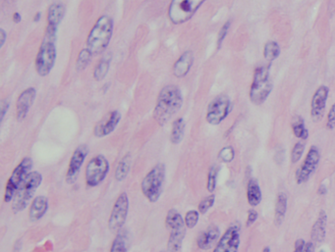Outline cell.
Returning a JSON list of instances; mask_svg holds the SVG:
<instances>
[{"instance_id": "ab89813d", "label": "cell", "mask_w": 335, "mask_h": 252, "mask_svg": "<svg viewBox=\"0 0 335 252\" xmlns=\"http://www.w3.org/2000/svg\"><path fill=\"white\" fill-rule=\"evenodd\" d=\"M325 127L329 131H332V130H334L335 129V102L332 104V106L330 107V109H329V111L327 113Z\"/></svg>"}, {"instance_id": "603a6c76", "label": "cell", "mask_w": 335, "mask_h": 252, "mask_svg": "<svg viewBox=\"0 0 335 252\" xmlns=\"http://www.w3.org/2000/svg\"><path fill=\"white\" fill-rule=\"evenodd\" d=\"M66 13L65 5L59 2L52 3L47 10V25L58 27Z\"/></svg>"}, {"instance_id": "d590c367", "label": "cell", "mask_w": 335, "mask_h": 252, "mask_svg": "<svg viewBox=\"0 0 335 252\" xmlns=\"http://www.w3.org/2000/svg\"><path fill=\"white\" fill-rule=\"evenodd\" d=\"M199 219H200V212L198 210H190V211H188L185 215V218H184L186 228L187 229H194L199 222Z\"/></svg>"}, {"instance_id": "f6af8a7d", "label": "cell", "mask_w": 335, "mask_h": 252, "mask_svg": "<svg viewBox=\"0 0 335 252\" xmlns=\"http://www.w3.org/2000/svg\"><path fill=\"white\" fill-rule=\"evenodd\" d=\"M0 39H1V41H0V46L2 47L4 45V44H5V41H6V32H5V30H3V29L0 30Z\"/></svg>"}, {"instance_id": "e575fe53", "label": "cell", "mask_w": 335, "mask_h": 252, "mask_svg": "<svg viewBox=\"0 0 335 252\" xmlns=\"http://www.w3.org/2000/svg\"><path fill=\"white\" fill-rule=\"evenodd\" d=\"M305 151V143L303 141H298L295 143L291 150V163H298Z\"/></svg>"}, {"instance_id": "d6a6232c", "label": "cell", "mask_w": 335, "mask_h": 252, "mask_svg": "<svg viewBox=\"0 0 335 252\" xmlns=\"http://www.w3.org/2000/svg\"><path fill=\"white\" fill-rule=\"evenodd\" d=\"M94 56V54L92 53V51L88 48H84L80 51L78 58H77V62H76V68L78 71H82L84 70L87 65L89 64L92 57Z\"/></svg>"}, {"instance_id": "60d3db41", "label": "cell", "mask_w": 335, "mask_h": 252, "mask_svg": "<svg viewBox=\"0 0 335 252\" xmlns=\"http://www.w3.org/2000/svg\"><path fill=\"white\" fill-rule=\"evenodd\" d=\"M259 218V213L255 209H250L248 211V216H247V221H246V226L251 227L254 223L256 222Z\"/></svg>"}, {"instance_id": "ffe728a7", "label": "cell", "mask_w": 335, "mask_h": 252, "mask_svg": "<svg viewBox=\"0 0 335 252\" xmlns=\"http://www.w3.org/2000/svg\"><path fill=\"white\" fill-rule=\"evenodd\" d=\"M194 63V53L191 50H186L177 59L173 65V75L176 78H184L189 73Z\"/></svg>"}, {"instance_id": "f546056e", "label": "cell", "mask_w": 335, "mask_h": 252, "mask_svg": "<svg viewBox=\"0 0 335 252\" xmlns=\"http://www.w3.org/2000/svg\"><path fill=\"white\" fill-rule=\"evenodd\" d=\"M131 168V157L129 154L125 155L118 163L115 170V178L118 182H122L127 178Z\"/></svg>"}, {"instance_id": "c3c4849f", "label": "cell", "mask_w": 335, "mask_h": 252, "mask_svg": "<svg viewBox=\"0 0 335 252\" xmlns=\"http://www.w3.org/2000/svg\"><path fill=\"white\" fill-rule=\"evenodd\" d=\"M41 17H42V14H41V12H38V13H36V15H35V18H34V21L37 23V22H39L40 20H41Z\"/></svg>"}, {"instance_id": "4fadbf2b", "label": "cell", "mask_w": 335, "mask_h": 252, "mask_svg": "<svg viewBox=\"0 0 335 252\" xmlns=\"http://www.w3.org/2000/svg\"><path fill=\"white\" fill-rule=\"evenodd\" d=\"M240 231L241 226L238 223L232 224L220 237L212 252H239Z\"/></svg>"}, {"instance_id": "74e56055", "label": "cell", "mask_w": 335, "mask_h": 252, "mask_svg": "<svg viewBox=\"0 0 335 252\" xmlns=\"http://www.w3.org/2000/svg\"><path fill=\"white\" fill-rule=\"evenodd\" d=\"M219 158L220 161L224 163H230L232 162L235 158V151L232 147H226L223 148L219 151Z\"/></svg>"}, {"instance_id": "277c9868", "label": "cell", "mask_w": 335, "mask_h": 252, "mask_svg": "<svg viewBox=\"0 0 335 252\" xmlns=\"http://www.w3.org/2000/svg\"><path fill=\"white\" fill-rule=\"evenodd\" d=\"M270 66L262 65L255 69L253 82L249 91V98L255 105H262L272 91Z\"/></svg>"}, {"instance_id": "cb8c5ba5", "label": "cell", "mask_w": 335, "mask_h": 252, "mask_svg": "<svg viewBox=\"0 0 335 252\" xmlns=\"http://www.w3.org/2000/svg\"><path fill=\"white\" fill-rule=\"evenodd\" d=\"M185 234H186V228L170 231V236L167 242L168 252H181Z\"/></svg>"}, {"instance_id": "d4e9b609", "label": "cell", "mask_w": 335, "mask_h": 252, "mask_svg": "<svg viewBox=\"0 0 335 252\" xmlns=\"http://www.w3.org/2000/svg\"><path fill=\"white\" fill-rule=\"evenodd\" d=\"M129 242H130V237H129V233L127 230L121 229L118 231L116 237L114 238L111 247H110V252H127L128 247H129Z\"/></svg>"}, {"instance_id": "9a60e30c", "label": "cell", "mask_w": 335, "mask_h": 252, "mask_svg": "<svg viewBox=\"0 0 335 252\" xmlns=\"http://www.w3.org/2000/svg\"><path fill=\"white\" fill-rule=\"evenodd\" d=\"M88 149L87 146L81 145L74 150L73 154L70 158L68 169L66 172V182L68 184H73L77 178V175L80 172L85 159L87 156Z\"/></svg>"}, {"instance_id": "5bb4252c", "label": "cell", "mask_w": 335, "mask_h": 252, "mask_svg": "<svg viewBox=\"0 0 335 252\" xmlns=\"http://www.w3.org/2000/svg\"><path fill=\"white\" fill-rule=\"evenodd\" d=\"M328 95L329 89L326 86H321L315 91L311 101V117L315 123H320L324 117Z\"/></svg>"}, {"instance_id": "836d02e7", "label": "cell", "mask_w": 335, "mask_h": 252, "mask_svg": "<svg viewBox=\"0 0 335 252\" xmlns=\"http://www.w3.org/2000/svg\"><path fill=\"white\" fill-rule=\"evenodd\" d=\"M218 174H219L218 166L216 165L211 166L207 173V181H206V190L208 193H212L217 189Z\"/></svg>"}, {"instance_id": "4316f807", "label": "cell", "mask_w": 335, "mask_h": 252, "mask_svg": "<svg viewBox=\"0 0 335 252\" xmlns=\"http://www.w3.org/2000/svg\"><path fill=\"white\" fill-rule=\"evenodd\" d=\"M165 226L169 231L186 228L184 219L182 218L180 213L175 209H170L167 212V215L165 218Z\"/></svg>"}, {"instance_id": "8992f818", "label": "cell", "mask_w": 335, "mask_h": 252, "mask_svg": "<svg viewBox=\"0 0 335 252\" xmlns=\"http://www.w3.org/2000/svg\"><path fill=\"white\" fill-rule=\"evenodd\" d=\"M42 182L43 176L41 173L37 171L29 173L15 193L12 200V210L14 213H18L27 207L36 191L42 185Z\"/></svg>"}, {"instance_id": "f35d334b", "label": "cell", "mask_w": 335, "mask_h": 252, "mask_svg": "<svg viewBox=\"0 0 335 252\" xmlns=\"http://www.w3.org/2000/svg\"><path fill=\"white\" fill-rule=\"evenodd\" d=\"M231 27V21H227L222 27L221 29L219 30V35H218V48H220L221 45L223 44L228 31H229V29Z\"/></svg>"}, {"instance_id": "7dc6e473", "label": "cell", "mask_w": 335, "mask_h": 252, "mask_svg": "<svg viewBox=\"0 0 335 252\" xmlns=\"http://www.w3.org/2000/svg\"><path fill=\"white\" fill-rule=\"evenodd\" d=\"M21 21H22V17L20 15V13H18V12L14 13V14H13V22L18 24V23H20Z\"/></svg>"}, {"instance_id": "f1b7e54d", "label": "cell", "mask_w": 335, "mask_h": 252, "mask_svg": "<svg viewBox=\"0 0 335 252\" xmlns=\"http://www.w3.org/2000/svg\"><path fill=\"white\" fill-rule=\"evenodd\" d=\"M185 121L183 118L176 119L173 122L170 133V141L173 145H179L183 140L185 134Z\"/></svg>"}, {"instance_id": "ac0fdd59", "label": "cell", "mask_w": 335, "mask_h": 252, "mask_svg": "<svg viewBox=\"0 0 335 252\" xmlns=\"http://www.w3.org/2000/svg\"><path fill=\"white\" fill-rule=\"evenodd\" d=\"M219 238L220 231L219 227L216 225H210L198 237L197 245L202 250H208L217 245Z\"/></svg>"}, {"instance_id": "30bf717a", "label": "cell", "mask_w": 335, "mask_h": 252, "mask_svg": "<svg viewBox=\"0 0 335 252\" xmlns=\"http://www.w3.org/2000/svg\"><path fill=\"white\" fill-rule=\"evenodd\" d=\"M232 110L230 98L225 94H220L214 98L207 106L205 120L212 126H218L223 122Z\"/></svg>"}, {"instance_id": "83f0119b", "label": "cell", "mask_w": 335, "mask_h": 252, "mask_svg": "<svg viewBox=\"0 0 335 252\" xmlns=\"http://www.w3.org/2000/svg\"><path fill=\"white\" fill-rule=\"evenodd\" d=\"M291 128L293 134L301 139V140H306L309 137V131L306 128L305 121L299 115H295L291 122Z\"/></svg>"}, {"instance_id": "e0dca14e", "label": "cell", "mask_w": 335, "mask_h": 252, "mask_svg": "<svg viewBox=\"0 0 335 252\" xmlns=\"http://www.w3.org/2000/svg\"><path fill=\"white\" fill-rule=\"evenodd\" d=\"M37 96V90L34 88H29L21 92L16 103V118L18 121H23L27 117L31 106Z\"/></svg>"}, {"instance_id": "4dcf8cb0", "label": "cell", "mask_w": 335, "mask_h": 252, "mask_svg": "<svg viewBox=\"0 0 335 252\" xmlns=\"http://www.w3.org/2000/svg\"><path fill=\"white\" fill-rule=\"evenodd\" d=\"M280 54V46L277 42H267L263 47V57L267 62L271 63L277 59Z\"/></svg>"}, {"instance_id": "ee69618b", "label": "cell", "mask_w": 335, "mask_h": 252, "mask_svg": "<svg viewBox=\"0 0 335 252\" xmlns=\"http://www.w3.org/2000/svg\"><path fill=\"white\" fill-rule=\"evenodd\" d=\"M303 252H315L314 241H308V242H306V245H305V248H304Z\"/></svg>"}, {"instance_id": "681fc988", "label": "cell", "mask_w": 335, "mask_h": 252, "mask_svg": "<svg viewBox=\"0 0 335 252\" xmlns=\"http://www.w3.org/2000/svg\"><path fill=\"white\" fill-rule=\"evenodd\" d=\"M262 252H270V248L268 246H265V247H263Z\"/></svg>"}, {"instance_id": "7c38bea8", "label": "cell", "mask_w": 335, "mask_h": 252, "mask_svg": "<svg viewBox=\"0 0 335 252\" xmlns=\"http://www.w3.org/2000/svg\"><path fill=\"white\" fill-rule=\"evenodd\" d=\"M128 211H129V198L127 193H122L117 197L111 210L108 219L109 230L117 231V232L121 230L126 222Z\"/></svg>"}, {"instance_id": "7402d4cb", "label": "cell", "mask_w": 335, "mask_h": 252, "mask_svg": "<svg viewBox=\"0 0 335 252\" xmlns=\"http://www.w3.org/2000/svg\"><path fill=\"white\" fill-rule=\"evenodd\" d=\"M247 201L251 207H257L262 202V194L260 185L256 178H250L247 184Z\"/></svg>"}, {"instance_id": "1f68e13d", "label": "cell", "mask_w": 335, "mask_h": 252, "mask_svg": "<svg viewBox=\"0 0 335 252\" xmlns=\"http://www.w3.org/2000/svg\"><path fill=\"white\" fill-rule=\"evenodd\" d=\"M109 68H110V59L108 57H103L99 62V64L97 65V67L94 71L95 80L98 82L102 81L106 77V75L108 74Z\"/></svg>"}, {"instance_id": "2e32d148", "label": "cell", "mask_w": 335, "mask_h": 252, "mask_svg": "<svg viewBox=\"0 0 335 252\" xmlns=\"http://www.w3.org/2000/svg\"><path fill=\"white\" fill-rule=\"evenodd\" d=\"M120 120L121 114L119 111L113 110L107 113L95 127L94 134L97 137H104L111 134L118 126Z\"/></svg>"}, {"instance_id": "484cf974", "label": "cell", "mask_w": 335, "mask_h": 252, "mask_svg": "<svg viewBox=\"0 0 335 252\" xmlns=\"http://www.w3.org/2000/svg\"><path fill=\"white\" fill-rule=\"evenodd\" d=\"M287 199L286 193H279L277 194L275 210V223L277 226H280L285 218L287 211Z\"/></svg>"}, {"instance_id": "7bdbcfd3", "label": "cell", "mask_w": 335, "mask_h": 252, "mask_svg": "<svg viewBox=\"0 0 335 252\" xmlns=\"http://www.w3.org/2000/svg\"><path fill=\"white\" fill-rule=\"evenodd\" d=\"M305 245H306V241L303 238L297 239L294 244V251L293 252H303Z\"/></svg>"}, {"instance_id": "7a4b0ae2", "label": "cell", "mask_w": 335, "mask_h": 252, "mask_svg": "<svg viewBox=\"0 0 335 252\" xmlns=\"http://www.w3.org/2000/svg\"><path fill=\"white\" fill-rule=\"evenodd\" d=\"M58 27L46 25L44 40L36 57V70L41 77H45L52 70L56 60V38Z\"/></svg>"}, {"instance_id": "5b68a950", "label": "cell", "mask_w": 335, "mask_h": 252, "mask_svg": "<svg viewBox=\"0 0 335 252\" xmlns=\"http://www.w3.org/2000/svg\"><path fill=\"white\" fill-rule=\"evenodd\" d=\"M164 181L165 166L163 164L156 165L143 178L141 191L149 202H157L161 198Z\"/></svg>"}, {"instance_id": "8d00e7d4", "label": "cell", "mask_w": 335, "mask_h": 252, "mask_svg": "<svg viewBox=\"0 0 335 252\" xmlns=\"http://www.w3.org/2000/svg\"><path fill=\"white\" fill-rule=\"evenodd\" d=\"M215 201H216V195L214 193H211L210 195L202 199L198 205V211L200 212V214H202V215L205 214L210 208L214 206Z\"/></svg>"}, {"instance_id": "52a82bcc", "label": "cell", "mask_w": 335, "mask_h": 252, "mask_svg": "<svg viewBox=\"0 0 335 252\" xmlns=\"http://www.w3.org/2000/svg\"><path fill=\"white\" fill-rule=\"evenodd\" d=\"M205 0H171L168 7V18L175 25L189 21Z\"/></svg>"}, {"instance_id": "9c48e42d", "label": "cell", "mask_w": 335, "mask_h": 252, "mask_svg": "<svg viewBox=\"0 0 335 252\" xmlns=\"http://www.w3.org/2000/svg\"><path fill=\"white\" fill-rule=\"evenodd\" d=\"M33 167V161L29 157L23 158L21 162L16 166L11 176L8 178L4 192V202H10L13 200L15 193L20 185L24 182L29 174V170Z\"/></svg>"}, {"instance_id": "6da1fadb", "label": "cell", "mask_w": 335, "mask_h": 252, "mask_svg": "<svg viewBox=\"0 0 335 252\" xmlns=\"http://www.w3.org/2000/svg\"><path fill=\"white\" fill-rule=\"evenodd\" d=\"M183 96L176 86L168 85L161 89L154 110V118L160 126L167 124L180 110Z\"/></svg>"}, {"instance_id": "d6986e66", "label": "cell", "mask_w": 335, "mask_h": 252, "mask_svg": "<svg viewBox=\"0 0 335 252\" xmlns=\"http://www.w3.org/2000/svg\"><path fill=\"white\" fill-rule=\"evenodd\" d=\"M326 224H327V214L324 210H321L318 214L317 220L314 223L311 231L312 240L318 243H321L326 236Z\"/></svg>"}, {"instance_id": "8fae6325", "label": "cell", "mask_w": 335, "mask_h": 252, "mask_svg": "<svg viewBox=\"0 0 335 252\" xmlns=\"http://www.w3.org/2000/svg\"><path fill=\"white\" fill-rule=\"evenodd\" d=\"M321 161V152L316 146L311 147L307 152L304 162L296 172V182L298 185L307 183L313 177Z\"/></svg>"}, {"instance_id": "b9f144b4", "label": "cell", "mask_w": 335, "mask_h": 252, "mask_svg": "<svg viewBox=\"0 0 335 252\" xmlns=\"http://www.w3.org/2000/svg\"><path fill=\"white\" fill-rule=\"evenodd\" d=\"M8 109H9V100L8 99H3L1 101V105H0V114H1L0 120H1V122L4 120V117H5L6 112L8 111Z\"/></svg>"}, {"instance_id": "44dd1931", "label": "cell", "mask_w": 335, "mask_h": 252, "mask_svg": "<svg viewBox=\"0 0 335 252\" xmlns=\"http://www.w3.org/2000/svg\"><path fill=\"white\" fill-rule=\"evenodd\" d=\"M47 210H48V199L44 195L37 196L33 200L29 207V218L31 222L40 221L45 215Z\"/></svg>"}, {"instance_id": "f907efd6", "label": "cell", "mask_w": 335, "mask_h": 252, "mask_svg": "<svg viewBox=\"0 0 335 252\" xmlns=\"http://www.w3.org/2000/svg\"><path fill=\"white\" fill-rule=\"evenodd\" d=\"M14 252H19V250L18 249H15Z\"/></svg>"}, {"instance_id": "bcb514c9", "label": "cell", "mask_w": 335, "mask_h": 252, "mask_svg": "<svg viewBox=\"0 0 335 252\" xmlns=\"http://www.w3.org/2000/svg\"><path fill=\"white\" fill-rule=\"evenodd\" d=\"M327 193V189L324 185H321V187L318 189V194L319 195H325Z\"/></svg>"}, {"instance_id": "3957f363", "label": "cell", "mask_w": 335, "mask_h": 252, "mask_svg": "<svg viewBox=\"0 0 335 252\" xmlns=\"http://www.w3.org/2000/svg\"><path fill=\"white\" fill-rule=\"evenodd\" d=\"M113 32V20L102 15L97 20L87 38V48L95 55L102 53L109 45Z\"/></svg>"}, {"instance_id": "ba28073f", "label": "cell", "mask_w": 335, "mask_h": 252, "mask_svg": "<svg viewBox=\"0 0 335 252\" xmlns=\"http://www.w3.org/2000/svg\"><path fill=\"white\" fill-rule=\"evenodd\" d=\"M109 171V162L102 154L93 157L87 165L85 171L86 185L95 188L102 184Z\"/></svg>"}]
</instances>
